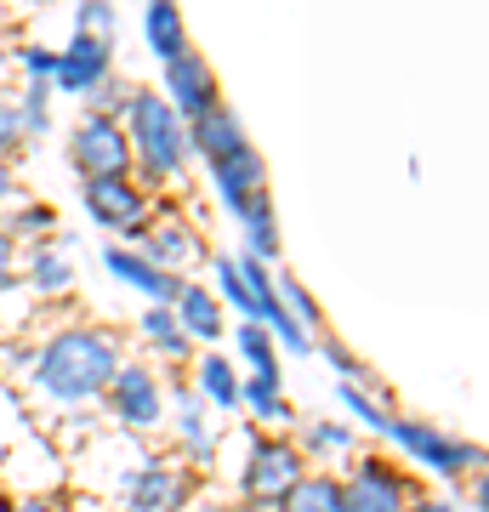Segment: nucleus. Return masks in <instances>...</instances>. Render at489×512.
Wrapping results in <instances>:
<instances>
[{
  "mask_svg": "<svg viewBox=\"0 0 489 512\" xmlns=\"http://www.w3.org/2000/svg\"><path fill=\"white\" fill-rule=\"evenodd\" d=\"M12 279H18V239L0 228V291H12Z\"/></svg>",
  "mask_w": 489,
  "mask_h": 512,
  "instance_id": "f704fd0d",
  "label": "nucleus"
},
{
  "mask_svg": "<svg viewBox=\"0 0 489 512\" xmlns=\"http://www.w3.org/2000/svg\"><path fill=\"white\" fill-rule=\"evenodd\" d=\"M194 495V473L177 461H143L126 478V512H177Z\"/></svg>",
  "mask_w": 489,
  "mask_h": 512,
  "instance_id": "1a4fd4ad",
  "label": "nucleus"
},
{
  "mask_svg": "<svg viewBox=\"0 0 489 512\" xmlns=\"http://www.w3.org/2000/svg\"><path fill=\"white\" fill-rule=\"evenodd\" d=\"M273 291H279V308H285L290 319H302V325H308L313 336L325 330V319H319V308H313V296L302 291V285H296L290 274H273Z\"/></svg>",
  "mask_w": 489,
  "mask_h": 512,
  "instance_id": "c756f323",
  "label": "nucleus"
},
{
  "mask_svg": "<svg viewBox=\"0 0 489 512\" xmlns=\"http://www.w3.org/2000/svg\"><path fill=\"white\" fill-rule=\"evenodd\" d=\"M23 251V285L40 296V302H63V296L74 291V268L69 256L57 251V234L52 239H29V245H18Z\"/></svg>",
  "mask_w": 489,
  "mask_h": 512,
  "instance_id": "2eb2a0df",
  "label": "nucleus"
},
{
  "mask_svg": "<svg viewBox=\"0 0 489 512\" xmlns=\"http://www.w3.org/2000/svg\"><path fill=\"white\" fill-rule=\"evenodd\" d=\"M103 74H114V40L103 35H80L57 52V69H52V92H69V97H86Z\"/></svg>",
  "mask_w": 489,
  "mask_h": 512,
  "instance_id": "9d476101",
  "label": "nucleus"
},
{
  "mask_svg": "<svg viewBox=\"0 0 489 512\" xmlns=\"http://www.w3.org/2000/svg\"><path fill=\"white\" fill-rule=\"evenodd\" d=\"M80 200H86V217L109 234H143L154 222V194H148L131 171H114V177H80Z\"/></svg>",
  "mask_w": 489,
  "mask_h": 512,
  "instance_id": "7ed1b4c3",
  "label": "nucleus"
},
{
  "mask_svg": "<svg viewBox=\"0 0 489 512\" xmlns=\"http://www.w3.org/2000/svg\"><path fill=\"white\" fill-rule=\"evenodd\" d=\"M228 217L239 222V245L251 256H262V262H273V256L285 251L279 245V217H273V200H268V188H256L251 200H239Z\"/></svg>",
  "mask_w": 489,
  "mask_h": 512,
  "instance_id": "f3484780",
  "label": "nucleus"
},
{
  "mask_svg": "<svg viewBox=\"0 0 489 512\" xmlns=\"http://www.w3.org/2000/svg\"><path fill=\"white\" fill-rule=\"evenodd\" d=\"M165 103L182 114V120H194V114H205L211 103H217V74L205 69V57L194 52V46H182L177 57H165Z\"/></svg>",
  "mask_w": 489,
  "mask_h": 512,
  "instance_id": "9b49d317",
  "label": "nucleus"
},
{
  "mask_svg": "<svg viewBox=\"0 0 489 512\" xmlns=\"http://www.w3.org/2000/svg\"><path fill=\"white\" fill-rule=\"evenodd\" d=\"M387 439L399 444L410 461H421L427 473L438 478H467V467H484V450L472 439H450L444 427L433 421H410V416H393L387 421Z\"/></svg>",
  "mask_w": 489,
  "mask_h": 512,
  "instance_id": "20e7f679",
  "label": "nucleus"
},
{
  "mask_svg": "<svg viewBox=\"0 0 489 512\" xmlns=\"http://www.w3.org/2000/svg\"><path fill=\"white\" fill-rule=\"evenodd\" d=\"M80 35H103L114 40V0H80V18H74Z\"/></svg>",
  "mask_w": 489,
  "mask_h": 512,
  "instance_id": "2f4dec72",
  "label": "nucleus"
},
{
  "mask_svg": "<svg viewBox=\"0 0 489 512\" xmlns=\"http://www.w3.org/2000/svg\"><path fill=\"white\" fill-rule=\"evenodd\" d=\"M143 46H148V57H160V63L188 46V23H182L177 0H148L143 6Z\"/></svg>",
  "mask_w": 489,
  "mask_h": 512,
  "instance_id": "412c9836",
  "label": "nucleus"
},
{
  "mask_svg": "<svg viewBox=\"0 0 489 512\" xmlns=\"http://www.w3.org/2000/svg\"><path fill=\"white\" fill-rule=\"evenodd\" d=\"M0 228L18 239V245H29V239H52L57 234V205H46V200H12V211L0 217Z\"/></svg>",
  "mask_w": 489,
  "mask_h": 512,
  "instance_id": "393cba45",
  "label": "nucleus"
},
{
  "mask_svg": "<svg viewBox=\"0 0 489 512\" xmlns=\"http://www.w3.org/2000/svg\"><path fill=\"white\" fill-rule=\"evenodd\" d=\"M177 512H211V507H177Z\"/></svg>",
  "mask_w": 489,
  "mask_h": 512,
  "instance_id": "ea45409f",
  "label": "nucleus"
},
{
  "mask_svg": "<svg viewBox=\"0 0 489 512\" xmlns=\"http://www.w3.org/2000/svg\"><path fill=\"white\" fill-rule=\"evenodd\" d=\"M18 114H23V137L35 143V137H46L52 131V86L46 80H29L18 97Z\"/></svg>",
  "mask_w": 489,
  "mask_h": 512,
  "instance_id": "cd10ccee",
  "label": "nucleus"
},
{
  "mask_svg": "<svg viewBox=\"0 0 489 512\" xmlns=\"http://www.w3.org/2000/svg\"><path fill=\"white\" fill-rule=\"evenodd\" d=\"M171 313H177V325L194 336V342H222L228 336V308L217 302V291H205L194 279H182V291L171 296Z\"/></svg>",
  "mask_w": 489,
  "mask_h": 512,
  "instance_id": "dca6fc26",
  "label": "nucleus"
},
{
  "mask_svg": "<svg viewBox=\"0 0 489 512\" xmlns=\"http://www.w3.org/2000/svg\"><path fill=\"white\" fill-rule=\"evenodd\" d=\"M211 274H217V302L222 308H234L239 319H256V296H251V285H245V274H239L234 256H217Z\"/></svg>",
  "mask_w": 489,
  "mask_h": 512,
  "instance_id": "a878e982",
  "label": "nucleus"
},
{
  "mask_svg": "<svg viewBox=\"0 0 489 512\" xmlns=\"http://www.w3.org/2000/svg\"><path fill=\"white\" fill-rule=\"evenodd\" d=\"M143 342L160 359H171V365H182V359H194V336L177 325V313H171V302H148L143 308Z\"/></svg>",
  "mask_w": 489,
  "mask_h": 512,
  "instance_id": "4be33fe9",
  "label": "nucleus"
},
{
  "mask_svg": "<svg viewBox=\"0 0 489 512\" xmlns=\"http://www.w3.org/2000/svg\"><path fill=\"white\" fill-rule=\"evenodd\" d=\"M239 359L251 370H279V348H273L262 319H239Z\"/></svg>",
  "mask_w": 489,
  "mask_h": 512,
  "instance_id": "c85d7f7f",
  "label": "nucleus"
},
{
  "mask_svg": "<svg viewBox=\"0 0 489 512\" xmlns=\"http://www.w3.org/2000/svg\"><path fill=\"white\" fill-rule=\"evenodd\" d=\"M18 63H23V80H46V86H52L57 52H46V46H23V52H18Z\"/></svg>",
  "mask_w": 489,
  "mask_h": 512,
  "instance_id": "72a5a7b5",
  "label": "nucleus"
},
{
  "mask_svg": "<svg viewBox=\"0 0 489 512\" xmlns=\"http://www.w3.org/2000/svg\"><path fill=\"white\" fill-rule=\"evenodd\" d=\"M137 251H143L154 268H165V274H182L188 262L205 256V239L188 217H165V222H148L143 234H137Z\"/></svg>",
  "mask_w": 489,
  "mask_h": 512,
  "instance_id": "f8f14e48",
  "label": "nucleus"
},
{
  "mask_svg": "<svg viewBox=\"0 0 489 512\" xmlns=\"http://www.w3.org/2000/svg\"><path fill=\"white\" fill-rule=\"evenodd\" d=\"M239 404H245L256 421H268V427H290V421H296L285 387H279V370H251V376L239 382Z\"/></svg>",
  "mask_w": 489,
  "mask_h": 512,
  "instance_id": "aec40b11",
  "label": "nucleus"
},
{
  "mask_svg": "<svg viewBox=\"0 0 489 512\" xmlns=\"http://www.w3.org/2000/svg\"><path fill=\"white\" fill-rule=\"evenodd\" d=\"M120 359H126L120 336H109V330H97V325H69V330H52L35 348L29 382H35V393L46 404L69 410V404L103 399V387L120 370Z\"/></svg>",
  "mask_w": 489,
  "mask_h": 512,
  "instance_id": "f257e3e1",
  "label": "nucleus"
},
{
  "mask_svg": "<svg viewBox=\"0 0 489 512\" xmlns=\"http://www.w3.org/2000/svg\"><path fill=\"white\" fill-rule=\"evenodd\" d=\"M308 473V461L290 439H251V456H245V473H239V495L251 501V507H279V495L296 484V478Z\"/></svg>",
  "mask_w": 489,
  "mask_h": 512,
  "instance_id": "39448f33",
  "label": "nucleus"
},
{
  "mask_svg": "<svg viewBox=\"0 0 489 512\" xmlns=\"http://www.w3.org/2000/svg\"><path fill=\"white\" fill-rule=\"evenodd\" d=\"M103 274L120 279L126 291H137L143 302H171V296L182 291V274H165V268H154L143 251H131V245H109L103 251Z\"/></svg>",
  "mask_w": 489,
  "mask_h": 512,
  "instance_id": "4468645a",
  "label": "nucleus"
},
{
  "mask_svg": "<svg viewBox=\"0 0 489 512\" xmlns=\"http://www.w3.org/2000/svg\"><path fill=\"white\" fill-rule=\"evenodd\" d=\"M29 143L23 137V114H18V97H0V154H18Z\"/></svg>",
  "mask_w": 489,
  "mask_h": 512,
  "instance_id": "473e14b6",
  "label": "nucleus"
},
{
  "mask_svg": "<svg viewBox=\"0 0 489 512\" xmlns=\"http://www.w3.org/2000/svg\"><path fill=\"white\" fill-rule=\"evenodd\" d=\"M273 512H347L342 478H330V473H302L285 495H279V507H273Z\"/></svg>",
  "mask_w": 489,
  "mask_h": 512,
  "instance_id": "5701e85b",
  "label": "nucleus"
},
{
  "mask_svg": "<svg viewBox=\"0 0 489 512\" xmlns=\"http://www.w3.org/2000/svg\"><path fill=\"white\" fill-rule=\"evenodd\" d=\"M103 399H109L114 421L131 427V433H148V427L165 421V387L148 365H126V359H120V370H114L109 387H103Z\"/></svg>",
  "mask_w": 489,
  "mask_h": 512,
  "instance_id": "0eeeda50",
  "label": "nucleus"
},
{
  "mask_svg": "<svg viewBox=\"0 0 489 512\" xmlns=\"http://www.w3.org/2000/svg\"><path fill=\"white\" fill-rule=\"evenodd\" d=\"M6 63H12V57H6V46H0V74H6Z\"/></svg>",
  "mask_w": 489,
  "mask_h": 512,
  "instance_id": "58836bf2",
  "label": "nucleus"
},
{
  "mask_svg": "<svg viewBox=\"0 0 489 512\" xmlns=\"http://www.w3.org/2000/svg\"><path fill=\"white\" fill-rule=\"evenodd\" d=\"M245 143H251V137H245V126H239L234 109H222V97L205 114H194V120H188V154H200L205 171H211V165H222V160H234Z\"/></svg>",
  "mask_w": 489,
  "mask_h": 512,
  "instance_id": "ddd939ff",
  "label": "nucleus"
},
{
  "mask_svg": "<svg viewBox=\"0 0 489 512\" xmlns=\"http://www.w3.org/2000/svg\"><path fill=\"white\" fill-rule=\"evenodd\" d=\"M120 126L131 143V171H143V183H177L188 165V120H182L160 92L131 86L120 103Z\"/></svg>",
  "mask_w": 489,
  "mask_h": 512,
  "instance_id": "f03ea898",
  "label": "nucleus"
},
{
  "mask_svg": "<svg viewBox=\"0 0 489 512\" xmlns=\"http://www.w3.org/2000/svg\"><path fill=\"white\" fill-rule=\"evenodd\" d=\"M12 200H18V171H12V160H6V154H0V211H6Z\"/></svg>",
  "mask_w": 489,
  "mask_h": 512,
  "instance_id": "c9c22d12",
  "label": "nucleus"
},
{
  "mask_svg": "<svg viewBox=\"0 0 489 512\" xmlns=\"http://www.w3.org/2000/svg\"><path fill=\"white\" fill-rule=\"evenodd\" d=\"M399 512H450V507H444V501H404Z\"/></svg>",
  "mask_w": 489,
  "mask_h": 512,
  "instance_id": "4c0bfd02",
  "label": "nucleus"
},
{
  "mask_svg": "<svg viewBox=\"0 0 489 512\" xmlns=\"http://www.w3.org/2000/svg\"><path fill=\"white\" fill-rule=\"evenodd\" d=\"M211 183H217L222 205L234 211L239 200H251L256 188H268V165H262V154H256L251 143H245V148H239V154H234V160L211 165Z\"/></svg>",
  "mask_w": 489,
  "mask_h": 512,
  "instance_id": "6ab92c4d",
  "label": "nucleus"
},
{
  "mask_svg": "<svg viewBox=\"0 0 489 512\" xmlns=\"http://www.w3.org/2000/svg\"><path fill=\"white\" fill-rule=\"evenodd\" d=\"M302 444H308L313 456H347L353 450V427H342V421H313L308 433H302Z\"/></svg>",
  "mask_w": 489,
  "mask_h": 512,
  "instance_id": "7c9ffc66",
  "label": "nucleus"
},
{
  "mask_svg": "<svg viewBox=\"0 0 489 512\" xmlns=\"http://www.w3.org/2000/svg\"><path fill=\"white\" fill-rule=\"evenodd\" d=\"M336 399H342V410H347L353 421H364V427H376L381 439H387V421H393V410H387V404H381L376 393H370V387L342 382V387H336Z\"/></svg>",
  "mask_w": 489,
  "mask_h": 512,
  "instance_id": "bb28decb",
  "label": "nucleus"
},
{
  "mask_svg": "<svg viewBox=\"0 0 489 512\" xmlns=\"http://www.w3.org/2000/svg\"><path fill=\"white\" fill-rule=\"evenodd\" d=\"M342 501L347 512H399L410 501V478L381 456H359L353 473L342 478Z\"/></svg>",
  "mask_w": 489,
  "mask_h": 512,
  "instance_id": "6e6552de",
  "label": "nucleus"
},
{
  "mask_svg": "<svg viewBox=\"0 0 489 512\" xmlns=\"http://www.w3.org/2000/svg\"><path fill=\"white\" fill-rule=\"evenodd\" d=\"M69 165L80 177H114V171H131V143L120 114H97L91 109L69 137Z\"/></svg>",
  "mask_w": 489,
  "mask_h": 512,
  "instance_id": "423d86ee",
  "label": "nucleus"
},
{
  "mask_svg": "<svg viewBox=\"0 0 489 512\" xmlns=\"http://www.w3.org/2000/svg\"><path fill=\"white\" fill-rule=\"evenodd\" d=\"M171 410H177V444L205 467V461L217 456V427H211V416H205V399L194 393V382L171 393Z\"/></svg>",
  "mask_w": 489,
  "mask_h": 512,
  "instance_id": "a211bd4d",
  "label": "nucleus"
},
{
  "mask_svg": "<svg viewBox=\"0 0 489 512\" xmlns=\"http://www.w3.org/2000/svg\"><path fill=\"white\" fill-rule=\"evenodd\" d=\"M0 512H52L46 501H0Z\"/></svg>",
  "mask_w": 489,
  "mask_h": 512,
  "instance_id": "e433bc0d",
  "label": "nucleus"
},
{
  "mask_svg": "<svg viewBox=\"0 0 489 512\" xmlns=\"http://www.w3.org/2000/svg\"><path fill=\"white\" fill-rule=\"evenodd\" d=\"M194 393H200L205 404H217V410H239V370H234V359L205 353L200 370H194Z\"/></svg>",
  "mask_w": 489,
  "mask_h": 512,
  "instance_id": "b1692460",
  "label": "nucleus"
}]
</instances>
